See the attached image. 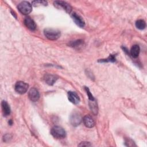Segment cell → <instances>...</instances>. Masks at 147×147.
Here are the masks:
<instances>
[{
  "mask_svg": "<svg viewBox=\"0 0 147 147\" xmlns=\"http://www.w3.org/2000/svg\"><path fill=\"white\" fill-rule=\"evenodd\" d=\"M53 5L56 8L63 10L67 13H70L72 10V7L71 5L64 1H56L53 2Z\"/></svg>",
  "mask_w": 147,
  "mask_h": 147,
  "instance_id": "277c9868",
  "label": "cell"
},
{
  "mask_svg": "<svg viewBox=\"0 0 147 147\" xmlns=\"http://www.w3.org/2000/svg\"><path fill=\"white\" fill-rule=\"evenodd\" d=\"M25 25L30 30H34L36 28V25L34 21L30 17H26L24 20Z\"/></svg>",
  "mask_w": 147,
  "mask_h": 147,
  "instance_id": "8fae6325",
  "label": "cell"
},
{
  "mask_svg": "<svg viewBox=\"0 0 147 147\" xmlns=\"http://www.w3.org/2000/svg\"><path fill=\"white\" fill-rule=\"evenodd\" d=\"M115 61V56L113 55H110L109 57H108L106 59H102L100 62H114Z\"/></svg>",
  "mask_w": 147,
  "mask_h": 147,
  "instance_id": "d6986e66",
  "label": "cell"
},
{
  "mask_svg": "<svg viewBox=\"0 0 147 147\" xmlns=\"http://www.w3.org/2000/svg\"><path fill=\"white\" fill-rule=\"evenodd\" d=\"M83 41L80 40L74 41H71L69 43V45H70V47H78L81 45L83 43Z\"/></svg>",
  "mask_w": 147,
  "mask_h": 147,
  "instance_id": "ac0fdd59",
  "label": "cell"
},
{
  "mask_svg": "<svg viewBox=\"0 0 147 147\" xmlns=\"http://www.w3.org/2000/svg\"><path fill=\"white\" fill-rule=\"evenodd\" d=\"M83 121L84 125L87 127L91 128L94 127L95 125V122L90 115H85L83 118Z\"/></svg>",
  "mask_w": 147,
  "mask_h": 147,
  "instance_id": "30bf717a",
  "label": "cell"
},
{
  "mask_svg": "<svg viewBox=\"0 0 147 147\" xmlns=\"http://www.w3.org/2000/svg\"><path fill=\"white\" fill-rule=\"evenodd\" d=\"M45 36L50 40H55L60 36V32L53 28H47L44 30Z\"/></svg>",
  "mask_w": 147,
  "mask_h": 147,
  "instance_id": "6da1fadb",
  "label": "cell"
},
{
  "mask_svg": "<svg viewBox=\"0 0 147 147\" xmlns=\"http://www.w3.org/2000/svg\"><path fill=\"white\" fill-rule=\"evenodd\" d=\"M2 105V111L4 115L7 116L10 114V108L9 105V104L5 100L2 101L1 103Z\"/></svg>",
  "mask_w": 147,
  "mask_h": 147,
  "instance_id": "4fadbf2b",
  "label": "cell"
},
{
  "mask_svg": "<svg viewBox=\"0 0 147 147\" xmlns=\"http://www.w3.org/2000/svg\"><path fill=\"white\" fill-rule=\"evenodd\" d=\"M85 90L86 91V92H87V94L88 95V99L89 100H93L94 99V96H92V95L91 94V93L90 92L89 89L87 88V87H85Z\"/></svg>",
  "mask_w": 147,
  "mask_h": 147,
  "instance_id": "ffe728a7",
  "label": "cell"
},
{
  "mask_svg": "<svg viewBox=\"0 0 147 147\" xmlns=\"http://www.w3.org/2000/svg\"><path fill=\"white\" fill-rule=\"evenodd\" d=\"M91 145L88 142H82L80 144H79V146H89Z\"/></svg>",
  "mask_w": 147,
  "mask_h": 147,
  "instance_id": "44dd1931",
  "label": "cell"
},
{
  "mask_svg": "<svg viewBox=\"0 0 147 147\" xmlns=\"http://www.w3.org/2000/svg\"><path fill=\"white\" fill-rule=\"evenodd\" d=\"M32 5L34 6H46L47 5V2L45 1H34L32 2Z\"/></svg>",
  "mask_w": 147,
  "mask_h": 147,
  "instance_id": "e0dca14e",
  "label": "cell"
},
{
  "mask_svg": "<svg viewBox=\"0 0 147 147\" xmlns=\"http://www.w3.org/2000/svg\"><path fill=\"white\" fill-rule=\"evenodd\" d=\"M28 97L33 102L37 101L40 98V94L38 90L35 88H32L28 92Z\"/></svg>",
  "mask_w": 147,
  "mask_h": 147,
  "instance_id": "52a82bcc",
  "label": "cell"
},
{
  "mask_svg": "<svg viewBox=\"0 0 147 147\" xmlns=\"http://www.w3.org/2000/svg\"><path fill=\"white\" fill-rule=\"evenodd\" d=\"M82 118L80 114L78 112H74L70 117V123L74 126H78L82 122Z\"/></svg>",
  "mask_w": 147,
  "mask_h": 147,
  "instance_id": "8992f818",
  "label": "cell"
},
{
  "mask_svg": "<svg viewBox=\"0 0 147 147\" xmlns=\"http://www.w3.org/2000/svg\"><path fill=\"white\" fill-rule=\"evenodd\" d=\"M71 17L75 23L80 28H83L85 25V22L82 17L76 14V13H72L71 14Z\"/></svg>",
  "mask_w": 147,
  "mask_h": 147,
  "instance_id": "ba28073f",
  "label": "cell"
},
{
  "mask_svg": "<svg viewBox=\"0 0 147 147\" xmlns=\"http://www.w3.org/2000/svg\"><path fill=\"white\" fill-rule=\"evenodd\" d=\"M51 134L56 138H63L66 136V132L65 130L59 126H55L53 127L51 131Z\"/></svg>",
  "mask_w": 147,
  "mask_h": 147,
  "instance_id": "7a4b0ae2",
  "label": "cell"
},
{
  "mask_svg": "<svg viewBox=\"0 0 147 147\" xmlns=\"http://www.w3.org/2000/svg\"><path fill=\"white\" fill-rule=\"evenodd\" d=\"M18 10L24 15H28L32 10V5L27 1H23L20 3L17 6Z\"/></svg>",
  "mask_w": 147,
  "mask_h": 147,
  "instance_id": "3957f363",
  "label": "cell"
},
{
  "mask_svg": "<svg viewBox=\"0 0 147 147\" xmlns=\"http://www.w3.org/2000/svg\"><path fill=\"white\" fill-rule=\"evenodd\" d=\"M136 26L138 29L142 30V29H145V28L146 26V23L142 20H138L136 22Z\"/></svg>",
  "mask_w": 147,
  "mask_h": 147,
  "instance_id": "2e32d148",
  "label": "cell"
},
{
  "mask_svg": "<svg viewBox=\"0 0 147 147\" xmlns=\"http://www.w3.org/2000/svg\"><path fill=\"white\" fill-rule=\"evenodd\" d=\"M89 106L90 107V109L92 111V113L94 114H97L98 113V106H97V103L95 100V99L93 100H90L89 101Z\"/></svg>",
  "mask_w": 147,
  "mask_h": 147,
  "instance_id": "9a60e30c",
  "label": "cell"
},
{
  "mask_svg": "<svg viewBox=\"0 0 147 147\" xmlns=\"http://www.w3.org/2000/svg\"><path fill=\"white\" fill-rule=\"evenodd\" d=\"M57 79V77L51 74H46L44 76V80L45 83L49 85H53Z\"/></svg>",
  "mask_w": 147,
  "mask_h": 147,
  "instance_id": "7c38bea8",
  "label": "cell"
},
{
  "mask_svg": "<svg viewBox=\"0 0 147 147\" xmlns=\"http://www.w3.org/2000/svg\"><path fill=\"white\" fill-rule=\"evenodd\" d=\"M140 51V48L138 45H133V47H131V48L130 49L131 56L134 58L137 57L139 55Z\"/></svg>",
  "mask_w": 147,
  "mask_h": 147,
  "instance_id": "5bb4252c",
  "label": "cell"
},
{
  "mask_svg": "<svg viewBox=\"0 0 147 147\" xmlns=\"http://www.w3.org/2000/svg\"><path fill=\"white\" fill-rule=\"evenodd\" d=\"M68 98L69 100L74 104H78L80 102V98L78 95L74 91H68Z\"/></svg>",
  "mask_w": 147,
  "mask_h": 147,
  "instance_id": "9c48e42d",
  "label": "cell"
},
{
  "mask_svg": "<svg viewBox=\"0 0 147 147\" xmlns=\"http://www.w3.org/2000/svg\"><path fill=\"white\" fill-rule=\"evenodd\" d=\"M28 87H29V85L27 83L22 81H19L16 83L14 86V89L16 91L18 94H23L27 91Z\"/></svg>",
  "mask_w": 147,
  "mask_h": 147,
  "instance_id": "5b68a950",
  "label": "cell"
}]
</instances>
